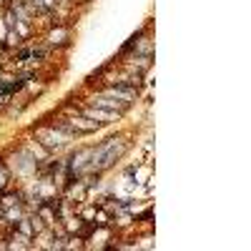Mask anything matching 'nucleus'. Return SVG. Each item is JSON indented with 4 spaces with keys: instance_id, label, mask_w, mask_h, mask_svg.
Instances as JSON below:
<instances>
[{
    "instance_id": "nucleus-1",
    "label": "nucleus",
    "mask_w": 251,
    "mask_h": 251,
    "mask_svg": "<svg viewBox=\"0 0 251 251\" xmlns=\"http://www.w3.org/2000/svg\"><path fill=\"white\" fill-rule=\"evenodd\" d=\"M123 149H126L123 143L116 149V138H111L103 149H98V153H93V169H106V166H111L113 158H118L123 153Z\"/></svg>"
}]
</instances>
